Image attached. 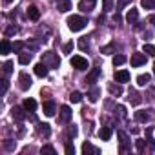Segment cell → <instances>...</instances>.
I'll return each mask as SVG.
<instances>
[{
  "mask_svg": "<svg viewBox=\"0 0 155 155\" xmlns=\"http://www.w3.org/2000/svg\"><path fill=\"white\" fill-rule=\"evenodd\" d=\"M86 24H88V20L84 17H79V15H73L68 18V28L71 31H82L86 28Z\"/></svg>",
  "mask_w": 155,
  "mask_h": 155,
  "instance_id": "cell-1",
  "label": "cell"
},
{
  "mask_svg": "<svg viewBox=\"0 0 155 155\" xmlns=\"http://www.w3.org/2000/svg\"><path fill=\"white\" fill-rule=\"evenodd\" d=\"M42 62H44L48 68H58V66H60V58L57 57L55 51H46V53H42Z\"/></svg>",
  "mask_w": 155,
  "mask_h": 155,
  "instance_id": "cell-2",
  "label": "cell"
},
{
  "mask_svg": "<svg viewBox=\"0 0 155 155\" xmlns=\"http://www.w3.org/2000/svg\"><path fill=\"white\" fill-rule=\"evenodd\" d=\"M69 64H71L75 69H79V71H84V69H88V68H90L88 60H86L84 57H81V55H75V57H71Z\"/></svg>",
  "mask_w": 155,
  "mask_h": 155,
  "instance_id": "cell-3",
  "label": "cell"
},
{
  "mask_svg": "<svg viewBox=\"0 0 155 155\" xmlns=\"http://www.w3.org/2000/svg\"><path fill=\"white\" fill-rule=\"evenodd\" d=\"M95 6H97V0H81V2H79V9H81L82 13H90V11H93Z\"/></svg>",
  "mask_w": 155,
  "mask_h": 155,
  "instance_id": "cell-4",
  "label": "cell"
},
{
  "mask_svg": "<svg viewBox=\"0 0 155 155\" xmlns=\"http://www.w3.org/2000/svg\"><path fill=\"white\" fill-rule=\"evenodd\" d=\"M18 81H20V90H24V91H26V90H29V88H31V84H33V82H31V77H29L26 71H22V73L18 75Z\"/></svg>",
  "mask_w": 155,
  "mask_h": 155,
  "instance_id": "cell-5",
  "label": "cell"
},
{
  "mask_svg": "<svg viewBox=\"0 0 155 155\" xmlns=\"http://www.w3.org/2000/svg\"><path fill=\"white\" fill-rule=\"evenodd\" d=\"M142 64H146V55H142V53H133V55H131V68H139V66H142Z\"/></svg>",
  "mask_w": 155,
  "mask_h": 155,
  "instance_id": "cell-6",
  "label": "cell"
},
{
  "mask_svg": "<svg viewBox=\"0 0 155 155\" xmlns=\"http://www.w3.org/2000/svg\"><path fill=\"white\" fill-rule=\"evenodd\" d=\"M69 119H71V110H69V106H62V108H60L58 120H60L62 124H66V122H69Z\"/></svg>",
  "mask_w": 155,
  "mask_h": 155,
  "instance_id": "cell-7",
  "label": "cell"
},
{
  "mask_svg": "<svg viewBox=\"0 0 155 155\" xmlns=\"http://www.w3.org/2000/svg\"><path fill=\"white\" fill-rule=\"evenodd\" d=\"M99 77H101V68H93L90 73H88V77H86V84H93L97 79H99Z\"/></svg>",
  "mask_w": 155,
  "mask_h": 155,
  "instance_id": "cell-8",
  "label": "cell"
},
{
  "mask_svg": "<svg viewBox=\"0 0 155 155\" xmlns=\"http://www.w3.org/2000/svg\"><path fill=\"white\" fill-rule=\"evenodd\" d=\"M42 108H44V113H46L48 117H53V115H55V111H57V104H55L53 101H46Z\"/></svg>",
  "mask_w": 155,
  "mask_h": 155,
  "instance_id": "cell-9",
  "label": "cell"
},
{
  "mask_svg": "<svg viewBox=\"0 0 155 155\" xmlns=\"http://www.w3.org/2000/svg\"><path fill=\"white\" fill-rule=\"evenodd\" d=\"M150 111L151 110H148V111H135V119L139 122H150L151 117H153V113H150Z\"/></svg>",
  "mask_w": 155,
  "mask_h": 155,
  "instance_id": "cell-10",
  "label": "cell"
},
{
  "mask_svg": "<svg viewBox=\"0 0 155 155\" xmlns=\"http://www.w3.org/2000/svg\"><path fill=\"white\" fill-rule=\"evenodd\" d=\"M115 81H117V82H120V84L128 82V81H130V71H126V69L115 71Z\"/></svg>",
  "mask_w": 155,
  "mask_h": 155,
  "instance_id": "cell-11",
  "label": "cell"
},
{
  "mask_svg": "<svg viewBox=\"0 0 155 155\" xmlns=\"http://www.w3.org/2000/svg\"><path fill=\"white\" fill-rule=\"evenodd\" d=\"M24 110H26V108H18V106H15V108L11 110V115H13V119H15V120H18V122H20V120H24V119H26V113H24Z\"/></svg>",
  "mask_w": 155,
  "mask_h": 155,
  "instance_id": "cell-12",
  "label": "cell"
},
{
  "mask_svg": "<svg viewBox=\"0 0 155 155\" xmlns=\"http://www.w3.org/2000/svg\"><path fill=\"white\" fill-rule=\"evenodd\" d=\"M35 75H37V77H40V79H44V77H48V66H46L44 62L37 64V66H35Z\"/></svg>",
  "mask_w": 155,
  "mask_h": 155,
  "instance_id": "cell-13",
  "label": "cell"
},
{
  "mask_svg": "<svg viewBox=\"0 0 155 155\" xmlns=\"http://www.w3.org/2000/svg\"><path fill=\"white\" fill-rule=\"evenodd\" d=\"M28 18L29 20H38L40 18V9L37 6H29L28 8Z\"/></svg>",
  "mask_w": 155,
  "mask_h": 155,
  "instance_id": "cell-14",
  "label": "cell"
},
{
  "mask_svg": "<svg viewBox=\"0 0 155 155\" xmlns=\"http://www.w3.org/2000/svg\"><path fill=\"white\" fill-rule=\"evenodd\" d=\"M128 101L131 102V106H139L142 99H140V95H139L135 90H130V93H128Z\"/></svg>",
  "mask_w": 155,
  "mask_h": 155,
  "instance_id": "cell-15",
  "label": "cell"
},
{
  "mask_svg": "<svg viewBox=\"0 0 155 155\" xmlns=\"http://www.w3.org/2000/svg\"><path fill=\"white\" fill-rule=\"evenodd\" d=\"M57 9L66 13V11L71 9V2H69V0H57Z\"/></svg>",
  "mask_w": 155,
  "mask_h": 155,
  "instance_id": "cell-16",
  "label": "cell"
},
{
  "mask_svg": "<svg viewBox=\"0 0 155 155\" xmlns=\"http://www.w3.org/2000/svg\"><path fill=\"white\" fill-rule=\"evenodd\" d=\"M137 18H139V11H137L135 8H131V9L128 11V15H126V22H128V24H135Z\"/></svg>",
  "mask_w": 155,
  "mask_h": 155,
  "instance_id": "cell-17",
  "label": "cell"
},
{
  "mask_svg": "<svg viewBox=\"0 0 155 155\" xmlns=\"http://www.w3.org/2000/svg\"><path fill=\"white\" fill-rule=\"evenodd\" d=\"M99 137H101L102 140H110V139H111V128H110V126H102V128L99 130Z\"/></svg>",
  "mask_w": 155,
  "mask_h": 155,
  "instance_id": "cell-18",
  "label": "cell"
},
{
  "mask_svg": "<svg viewBox=\"0 0 155 155\" xmlns=\"http://www.w3.org/2000/svg\"><path fill=\"white\" fill-rule=\"evenodd\" d=\"M31 58H33V55H31V53H28V51H22V53H18V62H20L22 66L29 64V62H31Z\"/></svg>",
  "mask_w": 155,
  "mask_h": 155,
  "instance_id": "cell-19",
  "label": "cell"
},
{
  "mask_svg": "<svg viewBox=\"0 0 155 155\" xmlns=\"http://www.w3.org/2000/svg\"><path fill=\"white\" fill-rule=\"evenodd\" d=\"M150 81H151V75H150V73H142V75L137 77V84H139V86H146Z\"/></svg>",
  "mask_w": 155,
  "mask_h": 155,
  "instance_id": "cell-20",
  "label": "cell"
},
{
  "mask_svg": "<svg viewBox=\"0 0 155 155\" xmlns=\"http://www.w3.org/2000/svg\"><path fill=\"white\" fill-rule=\"evenodd\" d=\"M82 153H84V155H88V153H95V155H99V150L93 148L90 142H84V144H82Z\"/></svg>",
  "mask_w": 155,
  "mask_h": 155,
  "instance_id": "cell-21",
  "label": "cell"
},
{
  "mask_svg": "<svg viewBox=\"0 0 155 155\" xmlns=\"http://www.w3.org/2000/svg\"><path fill=\"white\" fill-rule=\"evenodd\" d=\"M11 49H13V46L9 44V40H8V38H4V40H2V44H0V51H2V55H8Z\"/></svg>",
  "mask_w": 155,
  "mask_h": 155,
  "instance_id": "cell-22",
  "label": "cell"
},
{
  "mask_svg": "<svg viewBox=\"0 0 155 155\" xmlns=\"http://www.w3.org/2000/svg\"><path fill=\"white\" fill-rule=\"evenodd\" d=\"M38 133L40 135H44V137H49L51 135V128H49V124H38Z\"/></svg>",
  "mask_w": 155,
  "mask_h": 155,
  "instance_id": "cell-23",
  "label": "cell"
},
{
  "mask_svg": "<svg viewBox=\"0 0 155 155\" xmlns=\"http://www.w3.org/2000/svg\"><path fill=\"white\" fill-rule=\"evenodd\" d=\"M104 55H111V53H115L117 51V44L115 42H111V44H108V46H104L102 49H101Z\"/></svg>",
  "mask_w": 155,
  "mask_h": 155,
  "instance_id": "cell-24",
  "label": "cell"
},
{
  "mask_svg": "<svg viewBox=\"0 0 155 155\" xmlns=\"http://www.w3.org/2000/svg\"><path fill=\"white\" fill-rule=\"evenodd\" d=\"M24 108H26L28 111H35V110H37V101H33V99H26V101H24Z\"/></svg>",
  "mask_w": 155,
  "mask_h": 155,
  "instance_id": "cell-25",
  "label": "cell"
},
{
  "mask_svg": "<svg viewBox=\"0 0 155 155\" xmlns=\"http://www.w3.org/2000/svg\"><path fill=\"white\" fill-rule=\"evenodd\" d=\"M108 90H110V93H111V95H115V97L122 95V88H120L119 84H117V86H115V84H110V86H108Z\"/></svg>",
  "mask_w": 155,
  "mask_h": 155,
  "instance_id": "cell-26",
  "label": "cell"
},
{
  "mask_svg": "<svg viewBox=\"0 0 155 155\" xmlns=\"http://www.w3.org/2000/svg\"><path fill=\"white\" fill-rule=\"evenodd\" d=\"M99 93H101V91H99V88H93V90L88 93V97H90V102H97V101H99Z\"/></svg>",
  "mask_w": 155,
  "mask_h": 155,
  "instance_id": "cell-27",
  "label": "cell"
},
{
  "mask_svg": "<svg viewBox=\"0 0 155 155\" xmlns=\"http://www.w3.org/2000/svg\"><path fill=\"white\" fill-rule=\"evenodd\" d=\"M140 6L144 9H155V0H140Z\"/></svg>",
  "mask_w": 155,
  "mask_h": 155,
  "instance_id": "cell-28",
  "label": "cell"
},
{
  "mask_svg": "<svg viewBox=\"0 0 155 155\" xmlns=\"http://www.w3.org/2000/svg\"><path fill=\"white\" fill-rule=\"evenodd\" d=\"M69 101L75 102V104H77V102H81V101H82V93H81V91H73V93L69 95Z\"/></svg>",
  "mask_w": 155,
  "mask_h": 155,
  "instance_id": "cell-29",
  "label": "cell"
},
{
  "mask_svg": "<svg viewBox=\"0 0 155 155\" xmlns=\"http://www.w3.org/2000/svg\"><path fill=\"white\" fill-rule=\"evenodd\" d=\"M142 51H144V53H148L150 57H155V46H151V44H144Z\"/></svg>",
  "mask_w": 155,
  "mask_h": 155,
  "instance_id": "cell-30",
  "label": "cell"
},
{
  "mask_svg": "<svg viewBox=\"0 0 155 155\" xmlns=\"http://www.w3.org/2000/svg\"><path fill=\"white\" fill-rule=\"evenodd\" d=\"M124 62H126V57H124V55H115V57H113V64H115V66H122Z\"/></svg>",
  "mask_w": 155,
  "mask_h": 155,
  "instance_id": "cell-31",
  "label": "cell"
},
{
  "mask_svg": "<svg viewBox=\"0 0 155 155\" xmlns=\"http://www.w3.org/2000/svg\"><path fill=\"white\" fill-rule=\"evenodd\" d=\"M77 133H79V128H77L75 124H71V126L68 128V137H71V139H73V137H77Z\"/></svg>",
  "mask_w": 155,
  "mask_h": 155,
  "instance_id": "cell-32",
  "label": "cell"
},
{
  "mask_svg": "<svg viewBox=\"0 0 155 155\" xmlns=\"http://www.w3.org/2000/svg\"><path fill=\"white\" fill-rule=\"evenodd\" d=\"M79 48H81V49H88V48H90V40H88V37H82V38L79 40Z\"/></svg>",
  "mask_w": 155,
  "mask_h": 155,
  "instance_id": "cell-33",
  "label": "cell"
},
{
  "mask_svg": "<svg viewBox=\"0 0 155 155\" xmlns=\"http://www.w3.org/2000/svg\"><path fill=\"white\" fill-rule=\"evenodd\" d=\"M17 31H18L17 26H9V28H6V37H11V35H15Z\"/></svg>",
  "mask_w": 155,
  "mask_h": 155,
  "instance_id": "cell-34",
  "label": "cell"
},
{
  "mask_svg": "<svg viewBox=\"0 0 155 155\" xmlns=\"http://www.w3.org/2000/svg\"><path fill=\"white\" fill-rule=\"evenodd\" d=\"M11 71H13V62H11V60H8V62L4 64V73H6V75H9Z\"/></svg>",
  "mask_w": 155,
  "mask_h": 155,
  "instance_id": "cell-35",
  "label": "cell"
},
{
  "mask_svg": "<svg viewBox=\"0 0 155 155\" xmlns=\"http://www.w3.org/2000/svg\"><path fill=\"white\" fill-rule=\"evenodd\" d=\"M15 140H11V139H8V140H4V148L6 150H15Z\"/></svg>",
  "mask_w": 155,
  "mask_h": 155,
  "instance_id": "cell-36",
  "label": "cell"
},
{
  "mask_svg": "<svg viewBox=\"0 0 155 155\" xmlns=\"http://www.w3.org/2000/svg\"><path fill=\"white\" fill-rule=\"evenodd\" d=\"M111 6H113V0H104V4H102L104 9H102V11H106V13L111 11Z\"/></svg>",
  "mask_w": 155,
  "mask_h": 155,
  "instance_id": "cell-37",
  "label": "cell"
},
{
  "mask_svg": "<svg viewBox=\"0 0 155 155\" xmlns=\"http://www.w3.org/2000/svg\"><path fill=\"white\" fill-rule=\"evenodd\" d=\"M22 48H24V42H15L13 44V51L15 53H22Z\"/></svg>",
  "mask_w": 155,
  "mask_h": 155,
  "instance_id": "cell-38",
  "label": "cell"
},
{
  "mask_svg": "<svg viewBox=\"0 0 155 155\" xmlns=\"http://www.w3.org/2000/svg\"><path fill=\"white\" fill-rule=\"evenodd\" d=\"M117 135H119V139H120V144L124 146V144L128 142V135H126L124 131H117Z\"/></svg>",
  "mask_w": 155,
  "mask_h": 155,
  "instance_id": "cell-39",
  "label": "cell"
},
{
  "mask_svg": "<svg viewBox=\"0 0 155 155\" xmlns=\"http://www.w3.org/2000/svg\"><path fill=\"white\" fill-rule=\"evenodd\" d=\"M144 146H146V140L139 139V140H137V151H139V153H142V151H144Z\"/></svg>",
  "mask_w": 155,
  "mask_h": 155,
  "instance_id": "cell-40",
  "label": "cell"
},
{
  "mask_svg": "<svg viewBox=\"0 0 155 155\" xmlns=\"http://www.w3.org/2000/svg\"><path fill=\"white\" fill-rule=\"evenodd\" d=\"M40 151H42V153H57L53 146H42V150H40Z\"/></svg>",
  "mask_w": 155,
  "mask_h": 155,
  "instance_id": "cell-41",
  "label": "cell"
},
{
  "mask_svg": "<svg viewBox=\"0 0 155 155\" xmlns=\"http://www.w3.org/2000/svg\"><path fill=\"white\" fill-rule=\"evenodd\" d=\"M66 153H68V155H73V153H75V148H73V144H71V142H68V144H66Z\"/></svg>",
  "mask_w": 155,
  "mask_h": 155,
  "instance_id": "cell-42",
  "label": "cell"
},
{
  "mask_svg": "<svg viewBox=\"0 0 155 155\" xmlns=\"http://www.w3.org/2000/svg\"><path fill=\"white\" fill-rule=\"evenodd\" d=\"M71 49H73V42L64 44V53H71Z\"/></svg>",
  "mask_w": 155,
  "mask_h": 155,
  "instance_id": "cell-43",
  "label": "cell"
},
{
  "mask_svg": "<svg viewBox=\"0 0 155 155\" xmlns=\"http://www.w3.org/2000/svg\"><path fill=\"white\" fill-rule=\"evenodd\" d=\"M6 91H8V81L4 79V81H2V95H4Z\"/></svg>",
  "mask_w": 155,
  "mask_h": 155,
  "instance_id": "cell-44",
  "label": "cell"
},
{
  "mask_svg": "<svg viewBox=\"0 0 155 155\" xmlns=\"http://www.w3.org/2000/svg\"><path fill=\"white\" fill-rule=\"evenodd\" d=\"M130 2H131V0H120V2H119V6H117V8L120 9V8H124L126 4H130Z\"/></svg>",
  "mask_w": 155,
  "mask_h": 155,
  "instance_id": "cell-45",
  "label": "cell"
},
{
  "mask_svg": "<svg viewBox=\"0 0 155 155\" xmlns=\"http://www.w3.org/2000/svg\"><path fill=\"white\" fill-rule=\"evenodd\" d=\"M120 20H122V18H120V15H119V13H115V15H113V22H117V24H119Z\"/></svg>",
  "mask_w": 155,
  "mask_h": 155,
  "instance_id": "cell-46",
  "label": "cell"
},
{
  "mask_svg": "<svg viewBox=\"0 0 155 155\" xmlns=\"http://www.w3.org/2000/svg\"><path fill=\"white\" fill-rule=\"evenodd\" d=\"M150 24H151V26H155V15H151V17H150Z\"/></svg>",
  "mask_w": 155,
  "mask_h": 155,
  "instance_id": "cell-47",
  "label": "cell"
},
{
  "mask_svg": "<svg viewBox=\"0 0 155 155\" xmlns=\"http://www.w3.org/2000/svg\"><path fill=\"white\" fill-rule=\"evenodd\" d=\"M4 2H6V4H9V2H11V0H4Z\"/></svg>",
  "mask_w": 155,
  "mask_h": 155,
  "instance_id": "cell-48",
  "label": "cell"
},
{
  "mask_svg": "<svg viewBox=\"0 0 155 155\" xmlns=\"http://www.w3.org/2000/svg\"><path fill=\"white\" fill-rule=\"evenodd\" d=\"M153 73H155V64H153Z\"/></svg>",
  "mask_w": 155,
  "mask_h": 155,
  "instance_id": "cell-49",
  "label": "cell"
}]
</instances>
